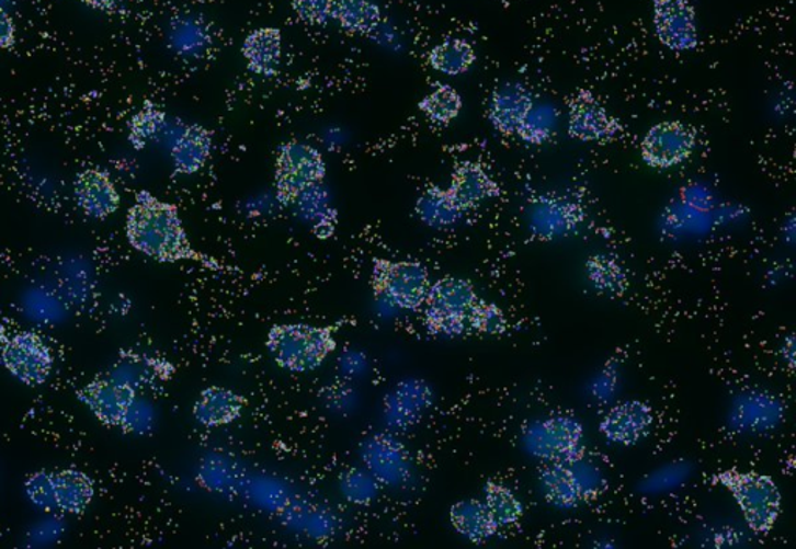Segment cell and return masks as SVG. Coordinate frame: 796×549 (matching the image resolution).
Instances as JSON below:
<instances>
[{"instance_id":"6da1fadb","label":"cell","mask_w":796,"mask_h":549,"mask_svg":"<svg viewBox=\"0 0 796 549\" xmlns=\"http://www.w3.org/2000/svg\"><path fill=\"white\" fill-rule=\"evenodd\" d=\"M126 237L134 250L156 262L203 261L190 243L178 207L147 191L137 193L129 209Z\"/></svg>"},{"instance_id":"7a4b0ae2","label":"cell","mask_w":796,"mask_h":549,"mask_svg":"<svg viewBox=\"0 0 796 549\" xmlns=\"http://www.w3.org/2000/svg\"><path fill=\"white\" fill-rule=\"evenodd\" d=\"M271 357L282 369L294 374L311 373L337 351L333 330L322 325L275 324L266 335Z\"/></svg>"},{"instance_id":"3957f363","label":"cell","mask_w":796,"mask_h":549,"mask_svg":"<svg viewBox=\"0 0 796 549\" xmlns=\"http://www.w3.org/2000/svg\"><path fill=\"white\" fill-rule=\"evenodd\" d=\"M478 300L474 285L460 277L448 276L434 282L423 304L428 333L441 338L465 335L468 318Z\"/></svg>"},{"instance_id":"277c9868","label":"cell","mask_w":796,"mask_h":549,"mask_svg":"<svg viewBox=\"0 0 796 549\" xmlns=\"http://www.w3.org/2000/svg\"><path fill=\"white\" fill-rule=\"evenodd\" d=\"M326 174V161L318 148L300 140H289L278 148L275 159V196L284 206H293L304 193L319 187Z\"/></svg>"},{"instance_id":"5b68a950","label":"cell","mask_w":796,"mask_h":549,"mask_svg":"<svg viewBox=\"0 0 796 549\" xmlns=\"http://www.w3.org/2000/svg\"><path fill=\"white\" fill-rule=\"evenodd\" d=\"M717 481L735 496L743 518L751 530L767 534L781 514V493L767 474L727 470L717 474Z\"/></svg>"},{"instance_id":"8992f818","label":"cell","mask_w":796,"mask_h":549,"mask_svg":"<svg viewBox=\"0 0 796 549\" xmlns=\"http://www.w3.org/2000/svg\"><path fill=\"white\" fill-rule=\"evenodd\" d=\"M371 287L375 298L388 300L397 309L416 311L425 304L430 273L420 262L375 259Z\"/></svg>"},{"instance_id":"52a82bcc","label":"cell","mask_w":796,"mask_h":549,"mask_svg":"<svg viewBox=\"0 0 796 549\" xmlns=\"http://www.w3.org/2000/svg\"><path fill=\"white\" fill-rule=\"evenodd\" d=\"M0 358L11 376L27 386L46 384L54 369V355L38 333L20 332L7 338Z\"/></svg>"},{"instance_id":"ba28073f","label":"cell","mask_w":796,"mask_h":549,"mask_svg":"<svg viewBox=\"0 0 796 549\" xmlns=\"http://www.w3.org/2000/svg\"><path fill=\"white\" fill-rule=\"evenodd\" d=\"M532 454L549 462L568 464L583 454L582 426L569 415L538 422L527 437Z\"/></svg>"},{"instance_id":"9c48e42d","label":"cell","mask_w":796,"mask_h":549,"mask_svg":"<svg viewBox=\"0 0 796 549\" xmlns=\"http://www.w3.org/2000/svg\"><path fill=\"white\" fill-rule=\"evenodd\" d=\"M623 131V125L590 91L576 92L568 102L569 136L588 144H609Z\"/></svg>"},{"instance_id":"30bf717a","label":"cell","mask_w":796,"mask_h":549,"mask_svg":"<svg viewBox=\"0 0 796 549\" xmlns=\"http://www.w3.org/2000/svg\"><path fill=\"white\" fill-rule=\"evenodd\" d=\"M695 133L683 122H661L647 131L641 142L643 161L652 169L666 170L683 164L694 153Z\"/></svg>"},{"instance_id":"8fae6325","label":"cell","mask_w":796,"mask_h":549,"mask_svg":"<svg viewBox=\"0 0 796 549\" xmlns=\"http://www.w3.org/2000/svg\"><path fill=\"white\" fill-rule=\"evenodd\" d=\"M653 25L658 39L673 52L697 47L698 32L690 0H652Z\"/></svg>"},{"instance_id":"7c38bea8","label":"cell","mask_w":796,"mask_h":549,"mask_svg":"<svg viewBox=\"0 0 796 549\" xmlns=\"http://www.w3.org/2000/svg\"><path fill=\"white\" fill-rule=\"evenodd\" d=\"M78 399L103 425L121 426L132 411L136 394L132 386L111 378H95L78 391Z\"/></svg>"},{"instance_id":"4fadbf2b","label":"cell","mask_w":796,"mask_h":549,"mask_svg":"<svg viewBox=\"0 0 796 549\" xmlns=\"http://www.w3.org/2000/svg\"><path fill=\"white\" fill-rule=\"evenodd\" d=\"M652 426V408L639 400H630L612 408L602 419L599 430L609 443L628 447L645 441Z\"/></svg>"},{"instance_id":"5bb4252c","label":"cell","mask_w":796,"mask_h":549,"mask_svg":"<svg viewBox=\"0 0 796 549\" xmlns=\"http://www.w3.org/2000/svg\"><path fill=\"white\" fill-rule=\"evenodd\" d=\"M73 191L80 209L95 220H105L121 206L117 188L102 170L89 169L78 174Z\"/></svg>"},{"instance_id":"9a60e30c","label":"cell","mask_w":796,"mask_h":549,"mask_svg":"<svg viewBox=\"0 0 796 549\" xmlns=\"http://www.w3.org/2000/svg\"><path fill=\"white\" fill-rule=\"evenodd\" d=\"M532 95L523 84L505 83L493 92L489 105V121L503 136L519 133L524 122L531 117Z\"/></svg>"},{"instance_id":"2e32d148","label":"cell","mask_w":796,"mask_h":549,"mask_svg":"<svg viewBox=\"0 0 796 549\" xmlns=\"http://www.w3.org/2000/svg\"><path fill=\"white\" fill-rule=\"evenodd\" d=\"M450 196L463 213L476 209L487 199H492L500 193V187L492 176L478 162L465 161L453 170L448 188Z\"/></svg>"},{"instance_id":"e0dca14e","label":"cell","mask_w":796,"mask_h":549,"mask_svg":"<svg viewBox=\"0 0 796 549\" xmlns=\"http://www.w3.org/2000/svg\"><path fill=\"white\" fill-rule=\"evenodd\" d=\"M245 408L247 399L243 396L223 386H209L200 392L193 405V418L206 428H218L238 421Z\"/></svg>"},{"instance_id":"ac0fdd59","label":"cell","mask_w":796,"mask_h":549,"mask_svg":"<svg viewBox=\"0 0 796 549\" xmlns=\"http://www.w3.org/2000/svg\"><path fill=\"white\" fill-rule=\"evenodd\" d=\"M284 52L281 30L274 27L257 28L245 39L241 54L248 69L255 76L271 78L278 72Z\"/></svg>"},{"instance_id":"d6986e66","label":"cell","mask_w":796,"mask_h":549,"mask_svg":"<svg viewBox=\"0 0 796 549\" xmlns=\"http://www.w3.org/2000/svg\"><path fill=\"white\" fill-rule=\"evenodd\" d=\"M212 145H214V139H212L209 129L201 125L185 126L184 131L171 148L174 173H198L209 161Z\"/></svg>"},{"instance_id":"ffe728a7","label":"cell","mask_w":796,"mask_h":549,"mask_svg":"<svg viewBox=\"0 0 796 549\" xmlns=\"http://www.w3.org/2000/svg\"><path fill=\"white\" fill-rule=\"evenodd\" d=\"M52 481L58 511L80 515L91 506L95 495L94 482L84 472L77 469L61 470L52 473Z\"/></svg>"},{"instance_id":"44dd1931","label":"cell","mask_w":796,"mask_h":549,"mask_svg":"<svg viewBox=\"0 0 796 549\" xmlns=\"http://www.w3.org/2000/svg\"><path fill=\"white\" fill-rule=\"evenodd\" d=\"M450 521L459 536L474 544H484L492 539L498 530L481 500H463L453 504L450 510Z\"/></svg>"},{"instance_id":"7402d4cb","label":"cell","mask_w":796,"mask_h":549,"mask_svg":"<svg viewBox=\"0 0 796 549\" xmlns=\"http://www.w3.org/2000/svg\"><path fill=\"white\" fill-rule=\"evenodd\" d=\"M542 491L546 502L560 510H571L583 499L582 485L567 464L550 462L542 472Z\"/></svg>"},{"instance_id":"603a6c76","label":"cell","mask_w":796,"mask_h":549,"mask_svg":"<svg viewBox=\"0 0 796 549\" xmlns=\"http://www.w3.org/2000/svg\"><path fill=\"white\" fill-rule=\"evenodd\" d=\"M416 213L420 220L433 229L452 228L464 214L453 202L448 191L441 187H428L416 203Z\"/></svg>"},{"instance_id":"cb8c5ba5","label":"cell","mask_w":796,"mask_h":549,"mask_svg":"<svg viewBox=\"0 0 796 549\" xmlns=\"http://www.w3.org/2000/svg\"><path fill=\"white\" fill-rule=\"evenodd\" d=\"M476 61V52L470 43L459 38L442 41L431 48L428 62L431 68L448 77L463 76Z\"/></svg>"},{"instance_id":"d4e9b609","label":"cell","mask_w":796,"mask_h":549,"mask_svg":"<svg viewBox=\"0 0 796 549\" xmlns=\"http://www.w3.org/2000/svg\"><path fill=\"white\" fill-rule=\"evenodd\" d=\"M333 18L348 32L367 35L382 22V10L375 0H334Z\"/></svg>"},{"instance_id":"484cf974","label":"cell","mask_w":796,"mask_h":549,"mask_svg":"<svg viewBox=\"0 0 796 549\" xmlns=\"http://www.w3.org/2000/svg\"><path fill=\"white\" fill-rule=\"evenodd\" d=\"M585 273L590 284L601 295L616 298L627 291V273L616 259L609 255H591L587 261Z\"/></svg>"},{"instance_id":"4316f807","label":"cell","mask_w":796,"mask_h":549,"mask_svg":"<svg viewBox=\"0 0 796 549\" xmlns=\"http://www.w3.org/2000/svg\"><path fill=\"white\" fill-rule=\"evenodd\" d=\"M484 504L498 530L511 528L522 521L523 504L511 489L497 481H489L484 489Z\"/></svg>"},{"instance_id":"83f0119b","label":"cell","mask_w":796,"mask_h":549,"mask_svg":"<svg viewBox=\"0 0 796 549\" xmlns=\"http://www.w3.org/2000/svg\"><path fill=\"white\" fill-rule=\"evenodd\" d=\"M423 116L434 125H450L463 111V96L448 84H437L419 103Z\"/></svg>"},{"instance_id":"f1b7e54d","label":"cell","mask_w":796,"mask_h":549,"mask_svg":"<svg viewBox=\"0 0 796 549\" xmlns=\"http://www.w3.org/2000/svg\"><path fill=\"white\" fill-rule=\"evenodd\" d=\"M508 330L504 311L494 304L479 299L468 318V333L478 335L500 336Z\"/></svg>"},{"instance_id":"f546056e","label":"cell","mask_w":796,"mask_h":549,"mask_svg":"<svg viewBox=\"0 0 796 549\" xmlns=\"http://www.w3.org/2000/svg\"><path fill=\"white\" fill-rule=\"evenodd\" d=\"M163 124H166L163 111L151 105V103H147L129 124V142L133 144L134 148L140 150L150 140L155 139V136H158V133L163 128Z\"/></svg>"},{"instance_id":"4dcf8cb0","label":"cell","mask_w":796,"mask_h":549,"mask_svg":"<svg viewBox=\"0 0 796 549\" xmlns=\"http://www.w3.org/2000/svg\"><path fill=\"white\" fill-rule=\"evenodd\" d=\"M25 492L30 502L39 507L41 511H55L57 507V500H55L54 481H52V473L48 472H36L25 481Z\"/></svg>"},{"instance_id":"1f68e13d","label":"cell","mask_w":796,"mask_h":549,"mask_svg":"<svg viewBox=\"0 0 796 549\" xmlns=\"http://www.w3.org/2000/svg\"><path fill=\"white\" fill-rule=\"evenodd\" d=\"M293 9L305 24L323 25L333 18L334 0H293Z\"/></svg>"},{"instance_id":"d6a6232c","label":"cell","mask_w":796,"mask_h":549,"mask_svg":"<svg viewBox=\"0 0 796 549\" xmlns=\"http://www.w3.org/2000/svg\"><path fill=\"white\" fill-rule=\"evenodd\" d=\"M516 136L522 137L524 142L542 145L545 144L546 140H549L550 131L548 126L535 125L530 117L526 122H524L522 128L519 129Z\"/></svg>"},{"instance_id":"836d02e7","label":"cell","mask_w":796,"mask_h":549,"mask_svg":"<svg viewBox=\"0 0 796 549\" xmlns=\"http://www.w3.org/2000/svg\"><path fill=\"white\" fill-rule=\"evenodd\" d=\"M16 38V28L10 14L0 7V48H9L13 46Z\"/></svg>"},{"instance_id":"e575fe53","label":"cell","mask_w":796,"mask_h":549,"mask_svg":"<svg viewBox=\"0 0 796 549\" xmlns=\"http://www.w3.org/2000/svg\"><path fill=\"white\" fill-rule=\"evenodd\" d=\"M84 3H88L89 7H92V9L96 10H114V7L117 5L118 0H83Z\"/></svg>"}]
</instances>
